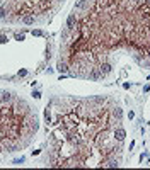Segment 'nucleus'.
<instances>
[{
	"label": "nucleus",
	"mask_w": 150,
	"mask_h": 170,
	"mask_svg": "<svg viewBox=\"0 0 150 170\" xmlns=\"http://www.w3.org/2000/svg\"><path fill=\"white\" fill-rule=\"evenodd\" d=\"M114 100L109 97H63L53 99L50 111L46 165L50 167H106L120 160L123 145L114 138L120 126L112 114Z\"/></svg>",
	"instance_id": "1"
},
{
	"label": "nucleus",
	"mask_w": 150,
	"mask_h": 170,
	"mask_svg": "<svg viewBox=\"0 0 150 170\" xmlns=\"http://www.w3.org/2000/svg\"><path fill=\"white\" fill-rule=\"evenodd\" d=\"M39 129L36 111L20 97L0 102V153L26 148Z\"/></svg>",
	"instance_id": "2"
},
{
	"label": "nucleus",
	"mask_w": 150,
	"mask_h": 170,
	"mask_svg": "<svg viewBox=\"0 0 150 170\" xmlns=\"http://www.w3.org/2000/svg\"><path fill=\"white\" fill-rule=\"evenodd\" d=\"M112 134H114V138H116L118 141H121V143H123V140H124V136H126V131L123 129V126L120 124V126H116V128H114V131H112Z\"/></svg>",
	"instance_id": "3"
},
{
	"label": "nucleus",
	"mask_w": 150,
	"mask_h": 170,
	"mask_svg": "<svg viewBox=\"0 0 150 170\" xmlns=\"http://www.w3.org/2000/svg\"><path fill=\"white\" fill-rule=\"evenodd\" d=\"M20 22H22V24H28V26H32V24L38 22V19L34 17V15H24V17L20 19Z\"/></svg>",
	"instance_id": "4"
},
{
	"label": "nucleus",
	"mask_w": 150,
	"mask_h": 170,
	"mask_svg": "<svg viewBox=\"0 0 150 170\" xmlns=\"http://www.w3.org/2000/svg\"><path fill=\"white\" fill-rule=\"evenodd\" d=\"M56 68L62 72V73H66L68 70H70V66H68V63L66 61H63V60H58V65H56Z\"/></svg>",
	"instance_id": "5"
},
{
	"label": "nucleus",
	"mask_w": 150,
	"mask_h": 170,
	"mask_svg": "<svg viewBox=\"0 0 150 170\" xmlns=\"http://www.w3.org/2000/svg\"><path fill=\"white\" fill-rule=\"evenodd\" d=\"M5 15H7V10L4 9V7H0V19H4Z\"/></svg>",
	"instance_id": "6"
},
{
	"label": "nucleus",
	"mask_w": 150,
	"mask_h": 170,
	"mask_svg": "<svg viewBox=\"0 0 150 170\" xmlns=\"http://www.w3.org/2000/svg\"><path fill=\"white\" fill-rule=\"evenodd\" d=\"M32 36H43V31H39V29L32 31Z\"/></svg>",
	"instance_id": "7"
},
{
	"label": "nucleus",
	"mask_w": 150,
	"mask_h": 170,
	"mask_svg": "<svg viewBox=\"0 0 150 170\" xmlns=\"http://www.w3.org/2000/svg\"><path fill=\"white\" fill-rule=\"evenodd\" d=\"M16 39H17V41H24V36H22V34H16Z\"/></svg>",
	"instance_id": "8"
},
{
	"label": "nucleus",
	"mask_w": 150,
	"mask_h": 170,
	"mask_svg": "<svg viewBox=\"0 0 150 170\" xmlns=\"http://www.w3.org/2000/svg\"><path fill=\"white\" fill-rule=\"evenodd\" d=\"M28 75V72H26V70H20V72H19V77H26Z\"/></svg>",
	"instance_id": "9"
},
{
	"label": "nucleus",
	"mask_w": 150,
	"mask_h": 170,
	"mask_svg": "<svg viewBox=\"0 0 150 170\" xmlns=\"http://www.w3.org/2000/svg\"><path fill=\"white\" fill-rule=\"evenodd\" d=\"M0 43H7V38L5 36H0Z\"/></svg>",
	"instance_id": "10"
},
{
	"label": "nucleus",
	"mask_w": 150,
	"mask_h": 170,
	"mask_svg": "<svg viewBox=\"0 0 150 170\" xmlns=\"http://www.w3.org/2000/svg\"><path fill=\"white\" fill-rule=\"evenodd\" d=\"M148 80H150V77H148Z\"/></svg>",
	"instance_id": "11"
}]
</instances>
